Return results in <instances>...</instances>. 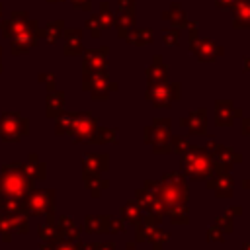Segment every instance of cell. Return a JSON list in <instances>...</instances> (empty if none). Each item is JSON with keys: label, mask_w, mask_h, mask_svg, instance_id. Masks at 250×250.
Instances as JSON below:
<instances>
[{"label": "cell", "mask_w": 250, "mask_h": 250, "mask_svg": "<svg viewBox=\"0 0 250 250\" xmlns=\"http://www.w3.org/2000/svg\"><path fill=\"white\" fill-rule=\"evenodd\" d=\"M33 189V180L23 174L21 162H4L0 172V197L23 199Z\"/></svg>", "instance_id": "obj_1"}, {"label": "cell", "mask_w": 250, "mask_h": 250, "mask_svg": "<svg viewBox=\"0 0 250 250\" xmlns=\"http://www.w3.org/2000/svg\"><path fill=\"white\" fill-rule=\"evenodd\" d=\"M182 160H180V172L189 178V180H207L209 176L215 174L213 170V158L211 154L199 146V145H189L188 150L184 154H180Z\"/></svg>", "instance_id": "obj_2"}, {"label": "cell", "mask_w": 250, "mask_h": 250, "mask_svg": "<svg viewBox=\"0 0 250 250\" xmlns=\"http://www.w3.org/2000/svg\"><path fill=\"white\" fill-rule=\"evenodd\" d=\"M160 201L164 205H176V203H188L189 201V188L188 180L182 172H166L160 178L158 193Z\"/></svg>", "instance_id": "obj_3"}, {"label": "cell", "mask_w": 250, "mask_h": 250, "mask_svg": "<svg viewBox=\"0 0 250 250\" xmlns=\"http://www.w3.org/2000/svg\"><path fill=\"white\" fill-rule=\"evenodd\" d=\"M21 213L27 217L55 215V191L53 189H31L21 201Z\"/></svg>", "instance_id": "obj_4"}, {"label": "cell", "mask_w": 250, "mask_h": 250, "mask_svg": "<svg viewBox=\"0 0 250 250\" xmlns=\"http://www.w3.org/2000/svg\"><path fill=\"white\" fill-rule=\"evenodd\" d=\"M182 98V84L180 82H154L146 86L145 100H148L154 107L166 109L172 105V102H178Z\"/></svg>", "instance_id": "obj_5"}, {"label": "cell", "mask_w": 250, "mask_h": 250, "mask_svg": "<svg viewBox=\"0 0 250 250\" xmlns=\"http://www.w3.org/2000/svg\"><path fill=\"white\" fill-rule=\"evenodd\" d=\"M170 135H172V127L166 125H146L143 129V143L152 146V152L156 156H164V154H172V145H170Z\"/></svg>", "instance_id": "obj_6"}, {"label": "cell", "mask_w": 250, "mask_h": 250, "mask_svg": "<svg viewBox=\"0 0 250 250\" xmlns=\"http://www.w3.org/2000/svg\"><path fill=\"white\" fill-rule=\"evenodd\" d=\"M27 117L20 115V113H4L0 115V137L6 143H18L20 139H23L29 133V125H27Z\"/></svg>", "instance_id": "obj_7"}, {"label": "cell", "mask_w": 250, "mask_h": 250, "mask_svg": "<svg viewBox=\"0 0 250 250\" xmlns=\"http://www.w3.org/2000/svg\"><path fill=\"white\" fill-rule=\"evenodd\" d=\"M189 49L203 62H213L215 59H219L225 53V49L221 45H217L211 37H197V29L189 31Z\"/></svg>", "instance_id": "obj_8"}, {"label": "cell", "mask_w": 250, "mask_h": 250, "mask_svg": "<svg viewBox=\"0 0 250 250\" xmlns=\"http://www.w3.org/2000/svg\"><path fill=\"white\" fill-rule=\"evenodd\" d=\"M98 127V119L90 113H72V121H70V129H68V137L72 139V143H88L92 133Z\"/></svg>", "instance_id": "obj_9"}, {"label": "cell", "mask_w": 250, "mask_h": 250, "mask_svg": "<svg viewBox=\"0 0 250 250\" xmlns=\"http://www.w3.org/2000/svg\"><path fill=\"white\" fill-rule=\"evenodd\" d=\"M205 182V188L215 193L217 199H229L234 193V178L230 172H215Z\"/></svg>", "instance_id": "obj_10"}, {"label": "cell", "mask_w": 250, "mask_h": 250, "mask_svg": "<svg viewBox=\"0 0 250 250\" xmlns=\"http://www.w3.org/2000/svg\"><path fill=\"white\" fill-rule=\"evenodd\" d=\"M213 170L215 172H230L234 164H240L242 162V154L236 152L234 148H229L225 145H221L213 154Z\"/></svg>", "instance_id": "obj_11"}, {"label": "cell", "mask_w": 250, "mask_h": 250, "mask_svg": "<svg viewBox=\"0 0 250 250\" xmlns=\"http://www.w3.org/2000/svg\"><path fill=\"white\" fill-rule=\"evenodd\" d=\"M242 117V109L234 107L230 100H217L215 102V125L217 127H230L234 119Z\"/></svg>", "instance_id": "obj_12"}, {"label": "cell", "mask_w": 250, "mask_h": 250, "mask_svg": "<svg viewBox=\"0 0 250 250\" xmlns=\"http://www.w3.org/2000/svg\"><path fill=\"white\" fill-rule=\"evenodd\" d=\"M180 125L188 129L189 135H207V111L205 107H199V109H193L191 113L184 115L180 119Z\"/></svg>", "instance_id": "obj_13"}, {"label": "cell", "mask_w": 250, "mask_h": 250, "mask_svg": "<svg viewBox=\"0 0 250 250\" xmlns=\"http://www.w3.org/2000/svg\"><path fill=\"white\" fill-rule=\"evenodd\" d=\"M135 201L139 203V207L146 213H156V215H162L164 217V211H166V205L160 201V197L156 193H150L146 191L145 188H137L135 189Z\"/></svg>", "instance_id": "obj_14"}, {"label": "cell", "mask_w": 250, "mask_h": 250, "mask_svg": "<svg viewBox=\"0 0 250 250\" xmlns=\"http://www.w3.org/2000/svg\"><path fill=\"white\" fill-rule=\"evenodd\" d=\"M109 168V154L86 152L82 156V174H102Z\"/></svg>", "instance_id": "obj_15"}, {"label": "cell", "mask_w": 250, "mask_h": 250, "mask_svg": "<svg viewBox=\"0 0 250 250\" xmlns=\"http://www.w3.org/2000/svg\"><path fill=\"white\" fill-rule=\"evenodd\" d=\"M55 225H57V230H59L61 238H64V240H72V242L80 240L82 227H78V225L72 221V217H68V215L55 217Z\"/></svg>", "instance_id": "obj_16"}, {"label": "cell", "mask_w": 250, "mask_h": 250, "mask_svg": "<svg viewBox=\"0 0 250 250\" xmlns=\"http://www.w3.org/2000/svg\"><path fill=\"white\" fill-rule=\"evenodd\" d=\"M168 70H170L168 64L162 61L160 55H156V57L152 59V64H148L146 70H145L146 82H148V84H154V82H164V80H168Z\"/></svg>", "instance_id": "obj_17"}, {"label": "cell", "mask_w": 250, "mask_h": 250, "mask_svg": "<svg viewBox=\"0 0 250 250\" xmlns=\"http://www.w3.org/2000/svg\"><path fill=\"white\" fill-rule=\"evenodd\" d=\"M21 170H23V174L29 176L31 180H45V178H47V164L41 162L35 152L29 154L27 162H21Z\"/></svg>", "instance_id": "obj_18"}, {"label": "cell", "mask_w": 250, "mask_h": 250, "mask_svg": "<svg viewBox=\"0 0 250 250\" xmlns=\"http://www.w3.org/2000/svg\"><path fill=\"white\" fill-rule=\"evenodd\" d=\"M107 62V47H100L96 51H88L84 55V72L90 70H102Z\"/></svg>", "instance_id": "obj_19"}, {"label": "cell", "mask_w": 250, "mask_h": 250, "mask_svg": "<svg viewBox=\"0 0 250 250\" xmlns=\"http://www.w3.org/2000/svg\"><path fill=\"white\" fill-rule=\"evenodd\" d=\"M164 217H168L172 225H189V205L188 203L166 205Z\"/></svg>", "instance_id": "obj_20"}, {"label": "cell", "mask_w": 250, "mask_h": 250, "mask_svg": "<svg viewBox=\"0 0 250 250\" xmlns=\"http://www.w3.org/2000/svg\"><path fill=\"white\" fill-rule=\"evenodd\" d=\"M82 180H84V186L94 199H98L109 188V182L105 178H102V174H82Z\"/></svg>", "instance_id": "obj_21"}, {"label": "cell", "mask_w": 250, "mask_h": 250, "mask_svg": "<svg viewBox=\"0 0 250 250\" xmlns=\"http://www.w3.org/2000/svg\"><path fill=\"white\" fill-rule=\"evenodd\" d=\"M234 12V27H250V0H234L230 6Z\"/></svg>", "instance_id": "obj_22"}, {"label": "cell", "mask_w": 250, "mask_h": 250, "mask_svg": "<svg viewBox=\"0 0 250 250\" xmlns=\"http://www.w3.org/2000/svg\"><path fill=\"white\" fill-rule=\"evenodd\" d=\"M92 145H104V143H119V131L115 127H96L90 141Z\"/></svg>", "instance_id": "obj_23"}, {"label": "cell", "mask_w": 250, "mask_h": 250, "mask_svg": "<svg viewBox=\"0 0 250 250\" xmlns=\"http://www.w3.org/2000/svg\"><path fill=\"white\" fill-rule=\"evenodd\" d=\"M121 219L127 223V225H139L141 223V219H143V209L139 207V203L135 201V199H131V201H127L123 207H121Z\"/></svg>", "instance_id": "obj_24"}, {"label": "cell", "mask_w": 250, "mask_h": 250, "mask_svg": "<svg viewBox=\"0 0 250 250\" xmlns=\"http://www.w3.org/2000/svg\"><path fill=\"white\" fill-rule=\"evenodd\" d=\"M37 234H39V238L43 242H57V240H61V234H59L57 225H55V215L47 217V221L37 227Z\"/></svg>", "instance_id": "obj_25"}, {"label": "cell", "mask_w": 250, "mask_h": 250, "mask_svg": "<svg viewBox=\"0 0 250 250\" xmlns=\"http://www.w3.org/2000/svg\"><path fill=\"white\" fill-rule=\"evenodd\" d=\"M64 111V94L62 92H53L47 96V117H59Z\"/></svg>", "instance_id": "obj_26"}, {"label": "cell", "mask_w": 250, "mask_h": 250, "mask_svg": "<svg viewBox=\"0 0 250 250\" xmlns=\"http://www.w3.org/2000/svg\"><path fill=\"white\" fill-rule=\"evenodd\" d=\"M162 20L170 21V23L176 25V27H188V18H186V14H184L182 4H178V2H174V4L170 6V10L162 14Z\"/></svg>", "instance_id": "obj_27"}, {"label": "cell", "mask_w": 250, "mask_h": 250, "mask_svg": "<svg viewBox=\"0 0 250 250\" xmlns=\"http://www.w3.org/2000/svg\"><path fill=\"white\" fill-rule=\"evenodd\" d=\"M154 39V33L152 29L148 27H141V29H131V33L127 35V41L133 45V47H145V45H150Z\"/></svg>", "instance_id": "obj_28"}, {"label": "cell", "mask_w": 250, "mask_h": 250, "mask_svg": "<svg viewBox=\"0 0 250 250\" xmlns=\"http://www.w3.org/2000/svg\"><path fill=\"white\" fill-rule=\"evenodd\" d=\"M113 25L117 29V35L123 37V39H127V35L135 27V12H121V16L113 21Z\"/></svg>", "instance_id": "obj_29"}, {"label": "cell", "mask_w": 250, "mask_h": 250, "mask_svg": "<svg viewBox=\"0 0 250 250\" xmlns=\"http://www.w3.org/2000/svg\"><path fill=\"white\" fill-rule=\"evenodd\" d=\"M109 80V74L105 68L102 70H90V72H84V78H82V90L84 92H90L92 88H96L98 84Z\"/></svg>", "instance_id": "obj_30"}, {"label": "cell", "mask_w": 250, "mask_h": 250, "mask_svg": "<svg viewBox=\"0 0 250 250\" xmlns=\"http://www.w3.org/2000/svg\"><path fill=\"white\" fill-rule=\"evenodd\" d=\"M84 230L90 234L105 232V215H86L84 217Z\"/></svg>", "instance_id": "obj_31"}, {"label": "cell", "mask_w": 250, "mask_h": 250, "mask_svg": "<svg viewBox=\"0 0 250 250\" xmlns=\"http://www.w3.org/2000/svg\"><path fill=\"white\" fill-rule=\"evenodd\" d=\"M82 51V33L78 29H70L66 33V45H64V53L66 55H78Z\"/></svg>", "instance_id": "obj_32"}, {"label": "cell", "mask_w": 250, "mask_h": 250, "mask_svg": "<svg viewBox=\"0 0 250 250\" xmlns=\"http://www.w3.org/2000/svg\"><path fill=\"white\" fill-rule=\"evenodd\" d=\"M117 88H119L117 82H109V80H105V82L98 84L96 88H92V90H90V96H92V100H107L109 94L117 92Z\"/></svg>", "instance_id": "obj_33"}, {"label": "cell", "mask_w": 250, "mask_h": 250, "mask_svg": "<svg viewBox=\"0 0 250 250\" xmlns=\"http://www.w3.org/2000/svg\"><path fill=\"white\" fill-rule=\"evenodd\" d=\"M8 221H10L12 232L25 234V232L29 230V227H27V215H23L21 211H20V213H12V215H8Z\"/></svg>", "instance_id": "obj_34"}, {"label": "cell", "mask_w": 250, "mask_h": 250, "mask_svg": "<svg viewBox=\"0 0 250 250\" xmlns=\"http://www.w3.org/2000/svg\"><path fill=\"white\" fill-rule=\"evenodd\" d=\"M125 230H127V223H125L121 217L105 215V232L117 234V232H125Z\"/></svg>", "instance_id": "obj_35"}, {"label": "cell", "mask_w": 250, "mask_h": 250, "mask_svg": "<svg viewBox=\"0 0 250 250\" xmlns=\"http://www.w3.org/2000/svg\"><path fill=\"white\" fill-rule=\"evenodd\" d=\"M146 230V240H150L152 244H164V242H168L170 240V234L166 232V230H162L160 229V225L158 227H148V229H145Z\"/></svg>", "instance_id": "obj_36"}, {"label": "cell", "mask_w": 250, "mask_h": 250, "mask_svg": "<svg viewBox=\"0 0 250 250\" xmlns=\"http://www.w3.org/2000/svg\"><path fill=\"white\" fill-rule=\"evenodd\" d=\"M170 145H172V150L176 154H184L189 146V141L186 135H170Z\"/></svg>", "instance_id": "obj_37"}, {"label": "cell", "mask_w": 250, "mask_h": 250, "mask_svg": "<svg viewBox=\"0 0 250 250\" xmlns=\"http://www.w3.org/2000/svg\"><path fill=\"white\" fill-rule=\"evenodd\" d=\"M70 121H72V113H61L57 117V125H55V133L57 135H66L70 129Z\"/></svg>", "instance_id": "obj_38"}, {"label": "cell", "mask_w": 250, "mask_h": 250, "mask_svg": "<svg viewBox=\"0 0 250 250\" xmlns=\"http://www.w3.org/2000/svg\"><path fill=\"white\" fill-rule=\"evenodd\" d=\"M162 41L166 47H178L180 45V29L172 27V29H164L162 31Z\"/></svg>", "instance_id": "obj_39"}, {"label": "cell", "mask_w": 250, "mask_h": 250, "mask_svg": "<svg viewBox=\"0 0 250 250\" xmlns=\"http://www.w3.org/2000/svg\"><path fill=\"white\" fill-rule=\"evenodd\" d=\"M225 238H227V234L215 223L211 227H207V230H205V240L207 242H225Z\"/></svg>", "instance_id": "obj_40"}, {"label": "cell", "mask_w": 250, "mask_h": 250, "mask_svg": "<svg viewBox=\"0 0 250 250\" xmlns=\"http://www.w3.org/2000/svg\"><path fill=\"white\" fill-rule=\"evenodd\" d=\"M100 25H102V29H107V27H113V14L109 12V6L107 4H102V10H100Z\"/></svg>", "instance_id": "obj_41"}, {"label": "cell", "mask_w": 250, "mask_h": 250, "mask_svg": "<svg viewBox=\"0 0 250 250\" xmlns=\"http://www.w3.org/2000/svg\"><path fill=\"white\" fill-rule=\"evenodd\" d=\"M215 225L219 227V229H223V232L225 234H230L232 230H234V219L230 217V215H221V217H217L215 219Z\"/></svg>", "instance_id": "obj_42"}, {"label": "cell", "mask_w": 250, "mask_h": 250, "mask_svg": "<svg viewBox=\"0 0 250 250\" xmlns=\"http://www.w3.org/2000/svg\"><path fill=\"white\" fill-rule=\"evenodd\" d=\"M162 223V215H156V213H146V215H143V219H141V225L145 227V229H148V227H158Z\"/></svg>", "instance_id": "obj_43"}, {"label": "cell", "mask_w": 250, "mask_h": 250, "mask_svg": "<svg viewBox=\"0 0 250 250\" xmlns=\"http://www.w3.org/2000/svg\"><path fill=\"white\" fill-rule=\"evenodd\" d=\"M78 242H80V240L72 242V240H64V238H61V240L53 242V250H78Z\"/></svg>", "instance_id": "obj_44"}, {"label": "cell", "mask_w": 250, "mask_h": 250, "mask_svg": "<svg viewBox=\"0 0 250 250\" xmlns=\"http://www.w3.org/2000/svg\"><path fill=\"white\" fill-rule=\"evenodd\" d=\"M143 188L150 193H158V188H160V180H152V178H146L143 182Z\"/></svg>", "instance_id": "obj_45"}, {"label": "cell", "mask_w": 250, "mask_h": 250, "mask_svg": "<svg viewBox=\"0 0 250 250\" xmlns=\"http://www.w3.org/2000/svg\"><path fill=\"white\" fill-rule=\"evenodd\" d=\"M88 29H90V33H92L94 37H98V35H100V31H102L100 20H98V18H90V20H88Z\"/></svg>", "instance_id": "obj_46"}, {"label": "cell", "mask_w": 250, "mask_h": 250, "mask_svg": "<svg viewBox=\"0 0 250 250\" xmlns=\"http://www.w3.org/2000/svg\"><path fill=\"white\" fill-rule=\"evenodd\" d=\"M221 145H223V143H219L215 137H207V145H205V150H207L209 154H213V152H215V150H217Z\"/></svg>", "instance_id": "obj_47"}, {"label": "cell", "mask_w": 250, "mask_h": 250, "mask_svg": "<svg viewBox=\"0 0 250 250\" xmlns=\"http://www.w3.org/2000/svg\"><path fill=\"white\" fill-rule=\"evenodd\" d=\"M145 240H146V230L139 223V225H135V242H145Z\"/></svg>", "instance_id": "obj_48"}, {"label": "cell", "mask_w": 250, "mask_h": 250, "mask_svg": "<svg viewBox=\"0 0 250 250\" xmlns=\"http://www.w3.org/2000/svg\"><path fill=\"white\" fill-rule=\"evenodd\" d=\"M121 12H135V0H117Z\"/></svg>", "instance_id": "obj_49"}, {"label": "cell", "mask_w": 250, "mask_h": 250, "mask_svg": "<svg viewBox=\"0 0 250 250\" xmlns=\"http://www.w3.org/2000/svg\"><path fill=\"white\" fill-rule=\"evenodd\" d=\"M240 133L244 137H250V117H240Z\"/></svg>", "instance_id": "obj_50"}, {"label": "cell", "mask_w": 250, "mask_h": 250, "mask_svg": "<svg viewBox=\"0 0 250 250\" xmlns=\"http://www.w3.org/2000/svg\"><path fill=\"white\" fill-rule=\"evenodd\" d=\"M225 213H227V215H230V217L234 219V217H240V215L244 213V209H242L240 205H232V207H229Z\"/></svg>", "instance_id": "obj_51"}, {"label": "cell", "mask_w": 250, "mask_h": 250, "mask_svg": "<svg viewBox=\"0 0 250 250\" xmlns=\"http://www.w3.org/2000/svg\"><path fill=\"white\" fill-rule=\"evenodd\" d=\"M78 250H100V242H78Z\"/></svg>", "instance_id": "obj_52"}, {"label": "cell", "mask_w": 250, "mask_h": 250, "mask_svg": "<svg viewBox=\"0 0 250 250\" xmlns=\"http://www.w3.org/2000/svg\"><path fill=\"white\" fill-rule=\"evenodd\" d=\"M39 80H41V82H45L49 90H53V86H55V76H53V74H41V76H39Z\"/></svg>", "instance_id": "obj_53"}, {"label": "cell", "mask_w": 250, "mask_h": 250, "mask_svg": "<svg viewBox=\"0 0 250 250\" xmlns=\"http://www.w3.org/2000/svg\"><path fill=\"white\" fill-rule=\"evenodd\" d=\"M152 123H156V125H166V127H172V119L170 117H154V121Z\"/></svg>", "instance_id": "obj_54"}, {"label": "cell", "mask_w": 250, "mask_h": 250, "mask_svg": "<svg viewBox=\"0 0 250 250\" xmlns=\"http://www.w3.org/2000/svg\"><path fill=\"white\" fill-rule=\"evenodd\" d=\"M215 4L219 10H225V8H230L234 4V0H215Z\"/></svg>", "instance_id": "obj_55"}, {"label": "cell", "mask_w": 250, "mask_h": 250, "mask_svg": "<svg viewBox=\"0 0 250 250\" xmlns=\"http://www.w3.org/2000/svg\"><path fill=\"white\" fill-rule=\"evenodd\" d=\"M100 250H115V242H113V240L100 242Z\"/></svg>", "instance_id": "obj_56"}, {"label": "cell", "mask_w": 250, "mask_h": 250, "mask_svg": "<svg viewBox=\"0 0 250 250\" xmlns=\"http://www.w3.org/2000/svg\"><path fill=\"white\" fill-rule=\"evenodd\" d=\"M74 6L82 8V10H88L90 8V0H74Z\"/></svg>", "instance_id": "obj_57"}, {"label": "cell", "mask_w": 250, "mask_h": 250, "mask_svg": "<svg viewBox=\"0 0 250 250\" xmlns=\"http://www.w3.org/2000/svg\"><path fill=\"white\" fill-rule=\"evenodd\" d=\"M242 70L244 72H250V57H242Z\"/></svg>", "instance_id": "obj_58"}, {"label": "cell", "mask_w": 250, "mask_h": 250, "mask_svg": "<svg viewBox=\"0 0 250 250\" xmlns=\"http://www.w3.org/2000/svg\"><path fill=\"white\" fill-rule=\"evenodd\" d=\"M240 186H242V189H246V191H250V178H246V180H242V182H240Z\"/></svg>", "instance_id": "obj_59"}, {"label": "cell", "mask_w": 250, "mask_h": 250, "mask_svg": "<svg viewBox=\"0 0 250 250\" xmlns=\"http://www.w3.org/2000/svg\"><path fill=\"white\" fill-rule=\"evenodd\" d=\"M125 250H137V242L133 240V242H127L125 244Z\"/></svg>", "instance_id": "obj_60"}, {"label": "cell", "mask_w": 250, "mask_h": 250, "mask_svg": "<svg viewBox=\"0 0 250 250\" xmlns=\"http://www.w3.org/2000/svg\"><path fill=\"white\" fill-rule=\"evenodd\" d=\"M240 250H250V240H248V242H244V244H242V248H240Z\"/></svg>", "instance_id": "obj_61"}, {"label": "cell", "mask_w": 250, "mask_h": 250, "mask_svg": "<svg viewBox=\"0 0 250 250\" xmlns=\"http://www.w3.org/2000/svg\"><path fill=\"white\" fill-rule=\"evenodd\" d=\"M152 250H162V244H158V242H156V244H152Z\"/></svg>", "instance_id": "obj_62"}]
</instances>
